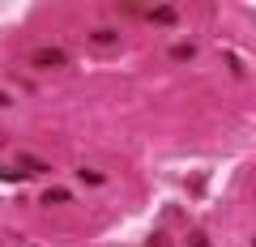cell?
<instances>
[{"mask_svg": "<svg viewBox=\"0 0 256 247\" xmlns=\"http://www.w3.org/2000/svg\"><path fill=\"white\" fill-rule=\"evenodd\" d=\"M30 64L34 68H64L68 55H64L60 47H34V51H30Z\"/></svg>", "mask_w": 256, "mask_h": 247, "instance_id": "obj_1", "label": "cell"}, {"mask_svg": "<svg viewBox=\"0 0 256 247\" xmlns=\"http://www.w3.org/2000/svg\"><path fill=\"white\" fill-rule=\"evenodd\" d=\"M13 166H18L22 175H47V171H52V166H47L43 158H34V154H18V162H13Z\"/></svg>", "mask_w": 256, "mask_h": 247, "instance_id": "obj_2", "label": "cell"}, {"mask_svg": "<svg viewBox=\"0 0 256 247\" xmlns=\"http://www.w3.org/2000/svg\"><path fill=\"white\" fill-rule=\"evenodd\" d=\"M68 201H73L68 188H47V192H43V205H68Z\"/></svg>", "mask_w": 256, "mask_h": 247, "instance_id": "obj_3", "label": "cell"}, {"mask_svg": "<svg viewBox=\"0 0 256 247\" xmlns=\"http://www.w3.org/2000/svg\"><path fill=\"white\" fill-rule=\"evenodd\" d=\"M90 43H94V47H116V30H94Z\"/></svg>", "mask_w": 256, "mask_h": 247, "instance_id": "obj_4", "label": "cell"}, {"mask_svg": "<svg viewBox=\"0 0 256 247\" xmlns=\"http://www.w3.org/2000/svg\"><path fill=\"white\" fill-rule=\"evenodd\" d=\"M146 17H150V21H158V26H171V21H175V9H150Z\"/></svg>", "mask_w": 256, "mask_h": 247, "instance_id": "obj_5", "label": "cell"}, {"mask_svg": "<svg viewBox=\"0 0 256 247\" xmlns=\"http://www.w3.org/2000/svg\"><path fill=\"white\" fill-rule=\"evenodd\" d=\"M192 55H196V47H192V43H175L171 47V60H192Z\"/></svg>", "mask_w": 256, "mask_h": 247, "instance_id": "obj_6", "label": "cell"}, {"mask_svg": "<svg viewBox=\"0 0 256 247\" xmlns=\"http://www.w3.org/2000/svg\"><path fill=\"white\" fill-rule=\"evenodd\" d=\"M26 175L18 171V166H0V183H22Z\"/></svg>", "mask_w": 256, "mask_h": 247, "instance_id": "obj_7", "label": "cell"}, {"mask_svg": "<svg viewBox=\"0 0 256 247\" xmlns=\"http://www.w3.org/2000/svg\"><path fill=\"white\" fill-rule=\"evenodd\" d=\"M188 247H214V243H210L205 230H192V235H188Z\"/></svg>", "mask_w": 256, "mask_h": 247, "instance_id": "obj_8", "label": "cell"}, {"mask_svg": "<svg viewBox=\"0 0 256 247\" xmlns=\"http://www.w3.org/2000/svg\"><path fill=\"white\" fill-rule=\"evenodd\" d=\"M77 175H82L86 183H94V188H98V183H102V171H94V166H82V171H77Z\"/></svg>", "mask_w": 256, "mask_h": 247, "instance_id": "obj_9", "label": "cell"}, {"mask_svg": "<svg viewBox=\"0 0 256 247\" xmlns=\"http://www.w3.org/2000/svg\"><path fill=\"white\" fill-rule=\"evenodd\" d=\"M146 247H166V235H162V230H154V235H150V243Z\"/></svg>", "mask_w": 256, "mask_h": 247, "instance_id": "obj_10", "label": "cell"}, {"mask_svg": "<svg viewBox=\"0 0 256 247\" xmlns=\"http://www.w3.org/2000/svg\"><path fill=\"white\" fill-rule=\"evenodd\" d=\"M9 102H13V98H9V94H4V90H0V111H4V107H9Z\"/></svg>", "mask_w": 256, "mask_h": 247, "instance_id": "obj_11", "label": "cell"}, {"mask_svg": "<svg viewBox=\"0 0 256 247\" xmlns=\"http://www.w3.org/2000/svg\"><path fill=\"white\" fill-rule=\"evenodd\" d=\"M252 247H256V243H252Z\"/></svg>", "mask_w": 256, "mask_h": 247, "instance_id": "obj_12", "label": "cell"}]
</instances>
